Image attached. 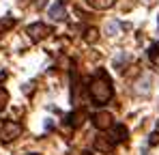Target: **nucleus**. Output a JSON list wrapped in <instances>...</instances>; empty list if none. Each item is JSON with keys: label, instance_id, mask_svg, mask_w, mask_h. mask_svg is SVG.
Segmentation results:
<instances>
[{"label": "nucleus", "instance_id": "nucleus-1", "mask_svg": "<svg viewBox=\"0 0 159 155\" xmlns=\"http://www.w3.org/2000/svg\"><path fill=\"white\" fill-rule=\"evenodd\" d=\"M88 93H90V99L97 103V106H103V103H107L110 99H112V95H114L110 78H107L103 71H99V73H97V78L90 82Z\"/></svg>", "mask_w": 159, "mask_h": 155}, {"label": "nucleus", "instance_id": "nucleus-2", "mask_svg": "<svg viewBox=\"0 0 159 155\" xmlns=\"http://www.w3.org/2000/svg\"><path fill=\"white\" fill-rule=\"evenodd\" d=\"M20 134H22V125H20V123L7 121V123L2 125V131H0V140H2V142H11V140H15Z\"/></svg>", "mask_w": 159, "mask_h": 155}, {"label": "nucleus", "instance_id": "nucleus-3", "mask_svg": "<svg viewBox=\"0 0 159 155\" xmlns=\"http://www.w3.org/2000/svg\"><path fill=\"white\" fill-rule=\"evenodd\" d=\"M28 35H30L32 41H41L48 35H52V28L45 24H32V26H28Z\"/></svg>", "mask_w": 159, "mask_h": 155}, {"label": "nucleus", "instance_id": "nucleus-4", "mask_svg": "<svg viewBox=\"0 0 159 155\" xmlns=\"http://www.w3.org/2000/svg\"><path fill=\"white\" fill-rule=\"evenodd\" d=\"M112 114L110 112H97L95 116H93V123H95V127L97 129H110L112 127Z\"/></svg>", "mask_w": 159, "mask_h": 155}, {"label": "nucleus", "instance_id": "nucleus-5", "mask_svg": "<svg viewBox=\"0 0 159 155\" xmlns=\"http://www.w3.org/2000/svg\"><path fill=\"white\" fill-rule=\"evenodd\" d=\"M95 149H97V151H101V153H110L114 147H112V142L107 140L106 136H99V138L95 140Z\"/></svg>", "mask_w": 159, "mask_h": 155}, {"label": "nucleus", "instance_id": "nucleus-6", "mask_svg": "<svg viewBox=\"0 0 159 155\" xmlns=\"http://www.w3.org/2000/svg\"><path fill=\"white\" fill-rule=\"evenodd\" d=\"M50 17H52V20H65V17H67L65 7H62V4H54L52 9H50Z\"/></svg>", "mask_w": 159, "mask_h": 155}, {"label": "nucleus", "instance_id": "nucleus-7", "mask_svg": "<svg viewBox=\"0 0 159 155\" xmlns=\"http://www.w3.org/2000/svg\"><path fill=\"white\" fill-rule=\"evenodd\" d=\"M114 140H118V142H123V140H127V129L125 125H114Z\"/></svg>", "mask_w": 159, "mask_h": 155}, {"label": "nucleus", "instance_id": "nucleus-8", "mask_svg": "<svg viewBox=\"0 0 159 155\" xmlns=\"http://www.w3.org/2000/svg\"><path fill=\"white\" fill-rule=\"evenodd\" d=\"M114 2H116V0H88V4L95 7V9H110Z\"/></svg>", "mask_w": 159, "mask_h": 155}, {"label": "nucleus", "instance_id": "nucleus-9", "mask_svg": "<svg viewBox=\"0 0 159 155\" xmlns=\"http://www.w3.org/2000/svg\"><path fill=\"white\" fill-rule=\"evenodd\" d=\"M7 103H9V93L0 86V110H4V108H7Z\"/></svg>", "mask_w": 159, "mask_h": 155}, {"label": "nucleus", "instance_id": "nucleus-10", "mask_svg": "<svg viewBox=\"0 0 159 155\" xmlns=\"http://www.w3.org/2000/svg\"><path fill=\"white\" fill-rule=\"evenodd\" d=\"M86 41H90V43H93V41H97V30H95V28L86 30Z\"/></svg>", "mask_w": 159, "mask_h": 155}, {"label": "nucleus", "instance_id": "nucleus-11", "mask_svg": "<svg viewBox=\"0 0 159 155\" xmlns=\"http://www.w3.org/2000/svg\"><path fill=\"white\" fill-rule=\"evenodd\" d=\"M148 142H151V144H157V142H159V134H153V136H151V140H148Z\"/></svg>", "mask_w": 159, "mask_h": 155}]
</instances>
